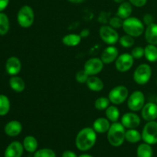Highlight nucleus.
Here are the masks:
<instances>
[{"label": "nucleus", "mask_w": 157, "mask_h": 157, "mask_svg": "<svg viewBox=\"0 0 157 157\" xmlns=\"http://www.w3.org/2000/svg\"><path fill=\"white\" fill-rule=\"evenodd\" d=\"M141 115L145 121H155L157 119V104L152 102L146 104L141 110Z\"/></svg>", "instance_id": "nucleus-13"}, {"label": "nucleus", "mask_w": 157, "mask_h": 157, "mask_svg": "<svg viewBox=\"0 0 157 157\" xmlns=\"http://www.w3.org/2000/svg\"><path fill=\"white\" fill-rule=\"evenodd\" d=\"M133 12V6L130 2H124L121 3L117 12V15L122 19H126L131 15Z\"/></svg>", "instance_id": "nucleus-21"}, {"label": "nucleus", "mask_w": 157, "mask_h": 157, "mask_svg": "<svg viewBox=\"0 0 157 157\" xmlns=\"http://www.w3.org/2000/svg\"><path fill=\"white\" fill-rule=\"evenodd\" d=\"M140 117L134 112L124 113L121 117V124L127 129H136L140 125Z\"/></svg>", "instance_id": "nucleus-12"}, {"label": "nucleus", "mask_w": 157, "mask_h": 157, "mask_svg": "<svg viewBox=\"0 0 157 157\" xmlns=\"http://www.w3.org/2000/svg\"><path fill=\"white\" fill-rule=\"evenodd\" d=\"M17 21L21 27L27 29L33 25L35 21V13L31 6H23L17 14Z\"/></svg>", "instance_id": "nucleus-4"}, {"label": "nucleus", "mask_w": 157, "mask_h": 157, "mask_svg": "<svg viewBox=\"0 0 157 157\" xmlns=\"http://www.w3.org/2000/svg\"><path fill=\"white\" fill-rule=\"evenodd\" d=\"M145 39L149 44L157 45V24H153L147 25L144 32Z\"/></svg>", "instance_id": "nucleus-18"}, {"label": "nucleus", "mask_w": 157, "mask_h": 157, "mask_svg": "<svg viewBox=\"0 0 157 157\" xmlns=\"http://www.w3.org/2000/svg\"><path fill=\"white\" fill-rule=\"evenodd\" d=\"M142 140L144 143L153 145L157 144V122L148 121L143 129Z\"/></svg>", "instance_id": "nucleus-6"}, {"label": "nucleus", "mask_w": 157, "mask_h": 157, "mask_svg": "<svg viewBox=\"0 0 157 157\" xmlns=\"http://www.w3.org/2000/svg\"><path fill=\"white\" fill-rule=\"evenodd\" d=\"M110 101L108 98L101 97L95 101L94 107L98 110H105L110 106Z\"/></svg>", "instance_id": "nucleus-31"}, {"label": "nucleus", "mask_w": 157, "mask_h": 157, "mask_svg": "<svg viewBox=\"0 0 157 157\" xmlns=\"http://www.w3.org/2000/svg\"><path fill=\"white\" fill-rule=\"evenodd\" d=\"M156 104H157V97H156Z\"/></svg>", "instance_id": "nucleus-45"}, {"label": "nucleus", "mask_w": 157, "mask_h": 157, "mask_svg": "<svg viewBox=\"0 0 157 157\" xmlns=\"http://www.w3.org/2000/svg\"><path fill=\"white\" fill-rule=\"evenodd\" d=\"M9 3V0H0V12L7 8Z\"/></svg>", "instance_id": "nucleus-39"}, {"label": "nucleus", "mask_w": 157, "mask_h": 157, "mask_svg": "<svg viewBox=\"0 0 157 157\" xmlns=\"http://www.w3.org/2000/svg\"><path fill=\"white\" fill-rule=\"evenodd\" d=\"M131 55L134 59H140L144 56V48L140 46L133 48L131 52Z\"/></svg>", "instance_id": "nucleus-36"}, {"label": "nucleus", "mask_w": 157, "mask_h": 157, "mask_svg": "<svg viewBox=\"0 0 157 157\" xmlns=\"http://www.w3.org/2000/svg\"><path fill=\"white\" fill-rule=\"evenodd\" d=\"M142 140V135L136 129H128L126 130L125 140L130 144H136Z\"/></svg>", "instance_id": "nucleus-25"}, {"label": "nucleus", "mask_w": 157, "mask_h": 157, "mask_svg": "<svg viewBox=\"0 0 157 157\" xmlns=\"http://www.w3.org/2000/svg\"><path fill=\"white\" fill-rule=\"evenodd\" d=\"M113 1H114L115 2L120 3V4H121V3H122V2H125L126 0H113Z\"/></svg>", "instance_id": "nucleus-43"}, {"label": "nucleus", "mask_w": 157, "mask_h": 157, "mask_svg": "<svg viewBox=\"0 0 157 157\" xmlns=\"http://www.w3.org/2000/svg\"><path fill=\"white\" fill-rule=\"evenodd\" d=\"M129 97V90L127 87L123 85L117 86L111 89L108 94L110 103L114 105L123 104Z\"/></svg>", "instance_id": "nucleus-7"}, {"label": "nucleus", "mask_w": 157, "mask_h": 157, "mask_svg": "<svg viewBox=\"0 0 157 157\" xmlns=\"http://www.w3.org/2000/svg\"><path fill=\"white\" fill-rule=\"evenodd\" d=\"M67 1H69L71 3H75V4H79V3L84 2L85 0H67Z\"/></svg>", "instance_id": "nucleus-42"}, {"label": "nucleus", "mask_w": 157, "mask_h": 157, "mask_svg": "<svg viewBox=\"0 0 157 157\" xmlns=\"http://www.w3.org/2000/svg\"><path fill=\"white\" fill-rule=\"evenodd\" d=\"M144 23L147 25H150L154 23V18L151 14H146L144 16Z\"/></svg>", "instance_id": "nucleus-38"}, {"label": "nucleus", "mask_w": 157, "mask_h": 157, "mask_svg": "<svg viewBox=\"0 0 157 157\" xmlns=\"http://www.w3.org/2000/svg\"><path fill=\"white\" fill-rule=\"evenodd\" d=\"M9 20L7 15L3 12H0V35H5L9 30Z\"/></svg>", "instance_id": "nucleus-30"}, {"label": "nucleus", "mask_w": 157, "mask_h": 157, "mask_svg": "<svg viewBox=\"0 0 157 157\" xmlns=\"http://www.w3.org/2000/svg\"><path fill=\"white\" fill-rule=\"evenodd\" d=\"M123 23H124V19L118 17L117 15L114 17H112L110 19V25L113 29H120L123 26Z\"/></svg>", "instance_id": "nucleus-35"}, {"label": "nucleus", "mask_w": 157, "mask_h": 157, "mask_svg": "<svg viewBox=\"0 0 157 157\" xmlns=\"http://www.w3.org/2000/svg\"><path fill=\"white\" fill-rule=\"evenodd\" d=\"M24 147L18 141L11 143L5 151V157H21L22 156Z\"/></svg>", "instance_id": "nucleus-16"}, {"label": "nucleus", "mask_w": 157, "mask_h": 157, "mask_svg": "<svg viewBox=\"0 0 157 157\" xmlns=\"http://www.w3.org/2000/svg\"><path fill=\"white\" fill-rule=\"evenodd\" d=\"M10 101L7 96L0 94V116H5L10 110Z\"/></svg>", "instance_id": "nucleus-29"}, {"label": "nucleus", "mask_w": 157, "mask_h": 157, "mask_svg": "<svg viewBox=\"0 0 157 157\" xmlns=\"http://www.w3.org/2000/svg\"><path fill=\"white\" fill-rule=\"evenodd\" d=\"M122 28L127 35L133 38L140 37L145 32L144 22L136 17H129L124 19Z\"/></svg>", "instance_id": "nucleus-3"}, {"label": "nucleus", "mask_w": 157, "mask_h": 157, "mask_svg": "<svg viewBox=\"0 0 157 157\" xmlns=\"http://www.w3.org/2000/svg\"><path fill=\"white\" fill-rule=\"evenodd\" d=\"M81 37L78 34H68L62 38V42L64 45L69 47H75L81 43Z\"/></svg>", "instance_id": "nucleus-24"}, {"label": "nucleus", "mask_w": 157, "mask_h": 157, "mask_svg": "<svg viewBox=\"0 0 157 157\" xmlns=\"http://www.w3.org/2000/svg\"><path fill=\"white\" fill-rule=\"evenodd\" d=\"M89 35H90V31L87 29H83L81 32V33H80L81 38H87V37L89 36Z\"/></svg>", "instance_id": "nucleus-41"}, {"label": "nucleus", "mask_w": 157, "mask_h": 157, "mask_svg": "<svg viewBox=\"0 0 157 157\" xmlns=\"http://www.w3.org/2000/svg\"><path fill=\"white\" fill-rule=\"evenodd\" d=\"M21 69V64L17 57H10L8 58L6 63V70L9 75L15 76L20 72Z\"/></svg>", "instance_id": "nucleus-14"}, {"label": "nucleus", "mask_w": 157, "mask_h": 157, "mask_svg": "<svg viewBox=\"0 0 157 157\" xmlns=\"http://www.w3.org/2000/svg\"><path fill=\"white\" fill-rule=\"evenodd\" d=\"M22 125L18 121H11L5 127V133L9 136H16L21 133Z\"/></svg>", "instance_id": "nucleus-17"}, {"label": "nucleus", "mask_w": 157, "mask_h": 157, "mask_svg": "<svg viewBox=\"0 0 157 157\" xmlns=\"http://www.w3.org/2000/svg\"><path fill=\"white\" fill-rule=\"evenodd\" d=\"M86 84L90 90L94 92L101 91L104 87V84L102 80L95 75L89 77Z\"/></svg>", "instance_id": "nucleus-20"}, {"label": "nucleus", "mask_w": 157, "mask_h": 157, "mask_svg": "<svg viewBox=\"0 0 157 157\" xmlns=\"http://www.w3.org/2000/svg\"><path fill=\"white\" fill-rule=\"evenodd\" d=\"M136 155L137 157H153V151L151 145L147 143L141 144L137 147Z\"/></svg>", "instance_id": "nucleus-27"}, {"label": "nucleus", "mask_w": 157, "mask_h": 157, "mask_svg": "<svg viewBox=\"0 0 157 157\" xmlns=\"http://www.w3.org/2000/svg\"><path fill=\"white\" fill-rule=\"evenodd\" d=\"M101 38L109 45H113L119 41V34L110 25L101 26L99 31Z\"/></svg>", "instance_id": "nucleus-9"}, {"label": "nucleus", "mask_w": 157, "mask_h": 157, "mask_svg": "<svg viewBox=\"0 0 157 157\" xmlns=\"http://www.w3.org/2000/svg\"><path fill=\"white\" fill-rule=\"evenodd\" d=\"M132 6H135V7L140 8L145 6L147 2V0H129Z\"/></svg>", "instance_id": "nucleus-37"}, {"label": "nucleus", "mask_w": 157, "mask_h": 157, "mask_svg": "<svg viewBox=\"0 0 157 157\" xmlns=\"http://www.w3.org/2000/svg\"><path fill=\"white\" fill-rule=\"evenodd\" d=\"M104 68V62L101 58H92L87 60L84 66V70L90 76L97 75L102 71Z\"/></svg>", "instance_id": "nucleus-11"}, {"label": "nucleus", "mask_w": 157, "mask_h": 157, "mask_svg": "<svg viewBox=\"0 0 157 157\" xmlns=\"http://www.w3.org/2000/svg\"><path fill=\"white\" fill-rule=\"evenodd\" d=\"M89 77H90V75H89L85 71L81 70L77 72L75 78H76V81H78V83H80V84H84V83L87 82Z\"/></svg>", "instance_id": "nucleus-34"}, {"label": "nucleus", "mask_w": 157, "mask_h": 157, "mask_svg": "<svg viewBox=\"0 0 157 157\" xmlns=\"http://www.w3.org/2000/svg\"><path fill=\"white\" fill-rule=\"evenodd\" d=\"M152 76V68L149 64H141L133 73V80L140 85H144L149 82Z\"/></svg>", "instance_id": "nucleus-5"}, {"label": "nucleus", "mask_w": 157, "mask_h": 157, "mask_svg": "<svg viewBox=\"0 0 157 157\" xmlns=\"http://www.w3.org/2000/svg\"><path fill=\"white\" fill-rule=\"evenodd\" d=\"M118 54H119L118 49L114 46L110 45L103 51L101 59L102 60L104 64H110L116 61L117 57L119 56Z\"/></svg>", "instance_id": "nucleus-15"}, {"label": "nucleus", "mask_w": 157, "mask_h": 157, "mask_svg": "<svg viewBox=\"0 0 157 157\" xmlns=\"http://www.w3.org/2000/svg\"><path fill=\"white\" fill-rule=\"evenodd\" d=\"M79 157H93V156H90V155L89 154H82L81 155V156H79Z\"/></svg>", "instance_id": "nucleus-44"}, {"label": "nucleus", "mask_w": 157, "mask_h": 157, "mask_svg": "<svg viewBox=\"0 0 157 157\" xmlns=\"http://www.w3.org/2000/svg\"><path fill=\"white\" fill-rule=\"evenodd\" d=\"M145 105V96L140 90H135L128 98L127 107L131 111L137 112Z\"/></svg>", "instance_id": "nucleus-8"}, {"label": "nucleus", "mask_w": 157, "mask_h": 157, "mask_svg": "<svg viewBox=\"0 0 157 157\" xmlns=\"http://www.w3.org/2000/svg\"><path fill=\"white\" fill-rule=\"evenodd\" d=\"M97 141V133L91 127H84L80 130L75 139L76 147L81 151H87L94 146Z\"/></svg>", "instance_id": "nucleus-1"}, {"label": "nucleus", "mask_w": 157, "mask_h": 157, "mask_svg": "<svg viewBox=\"0 0 157 157\" xmlns=\"http://www.w3.org/2000/svg\"><path fill=\"white\" fill-rule=\"evenodd\" d=\"M134 64V58L131 54L124 53L117 57L115 62V67L120 72H126L130 70Z\"/></svg>", "instance_id": "nucleus-10"}, {"label": "nucleus", "mask_w": 157, "mask_h": 157, "mask_svg": "<svg viewBox=\"0 0 157 157\" xmlns=\"http://www.w3.org/2000/svg\"><path fill=\"white\" fill-rule=\"evenodd\" d=\"M144 56L150 62L157 61V47L154 44H149L144 48Z\"/></svg>", "instance_id": "nucleus-26"}, {"label": "nucleus", "mask_w": 157, "mask_h": 157, "mask_svg": "<svg viewBox=\"0 0 157 157\" xmlns=\"http://www.w3.org/2000/svg\"><path fill=\"white\" fill-rule=\"evenodd\" d=\"M110 127V121L107 118L104 117L98 118L93 124V129L98 133H107Z\"/></svg>", "instance_id": "nucleus-19"}, {"label": "nucleus", "mask_w": 157, "mask_h": 157, "mask_svg": "<svg viewBox=\"0 0 157 157\" xmlns=\"http://www.w3.org/2000/svg\"><path fill=\"white\" fill-rule=\"evenodd\" d=\"M34 157H56V154L52 149L44 148L37 150L34 154Z\"/></svg>", "instance_id": "nucleus-33"}, {"label": "nucleus", "mask_w": 157, "mask_h": 157, "mask_svg": "<svg viewBox=\"0 0 157 157\" xmlns=\"http://www.w3.org/2000/svg\"><path fill=\"white\" fill-rule=\"evenodd\" d=\"M24 149L29 153H35L38 148V141L33 136H27L23 140Z\"/></svg>", "instance_id": "nucleus-23"}, {"label": "nucleus", "mask_w": 157, "mask_h": 157, "mask_svg": "<svg viewBox=\"0 0 157 157\" xmlns=\"http://www.w3.org/2000/svg\"><path fill=\"white\" fill-rule=\"evenodd\" d=\"M125 127L121 123H113L107 131L109 144L115 147H121L125 140Z\"/></svg>", "instance_id": "nucleus-2"}, {"label": "nucleus", "mask_w": 157, "mask_h": 157, "mask_svg": "<svg viewBox=\"0 0 157 157\" xmlns=\"http://www.w3.org/2000/svg\"><path fill=\"white\" fill-rule=\"evenodd\" d=\"M106 117L112 123L117 122L120 118V110L114 105L109 106L105 110Z\"/></svg>", "instance_id": "nucleus-28"}, {"label": "nucleus", "mask_w": 157, "mask_h": 157, "mask_svg": "<svg viewBox=\"0 0 157 157\" xmlns=\"http://www.w3.org/2000/svg\"><path fill=\"white\" fill-rule=\"evenodd\" d=\"M119 42L121 46H123L125 48L133 47L134 44V38L133 37L130 36L129 35H123L122 37L119 38Z\"/></svg>", "instance_id": "nucleus-32"}, {"label": "nucleus", "mask_w": 157, "mask_h": 157, "mask_svg": "<svg viewBox=\"0 0 157 157\" xmlns=\"http://www.w3.org/2000/svg\"><path fill=\"white\" fill-rule=\"evenodd\" d=\"M62 157H78L77 154L71 150H66L63 153Z\"/></svg>", "instance_id": "nucleus-40"}, {"label": "nucleus", "mask_w": 157, "mask_h": 157, "mask_svg": "<svg viewBox=\"0 0 157 157\" xmlns=\"http://www.w3.org/2000/svg\"><path fill=\"white\" fill-rule=\"evenodd\" d=\"M9 86L14 91L21 93L25 88V83L20 77L13 76L9 79Z\"/></svg>", "instance_id": "nucleus-22"}]
</instances>
